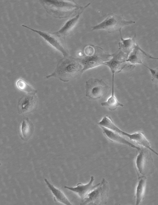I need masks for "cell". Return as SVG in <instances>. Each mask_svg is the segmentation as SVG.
Instances as JSON below:
<instances>
[{"label": "cell", "instance_id": "1", "mask_svg": "<svg viewBox=\"0 0 158 205\" xmlns=\"http://www.w3.org/2000/svg\"><path fill=\"white\" fill-rule=\"evenodd\" d=\"M83 69L80 59L65 57L59 61L54 72L46 77H54L67 82L81 73Z\"/></svg>", "mask_w": 158, "mask_h": 205}, {"label": "cell", "instance_id": "2", "mask_svg": "<svg viewBox=\"0 0 158 205\" xmlns=\"http://www.w3.org/2000/svg\"><path fill=\"white\" fill-rule=\"evenodd\" d=\"M42 3L47 11L55 18H61L70 16L83 7L75 2L58 0H42Z\"/></svg>", "mask_w": 158, "mask_h": 205}, {"label": "cell", "instance_id": "3", "mask_svg": "<svg viewBox=\"0 0 158 205\" xmlns=\"http://www.w3.org/2000/svg\"><path fill=\"white\" fill-rule=\"evenodd\" d=\"M134 23L132 21L125 20L120 15L110 14L103 21L92 28L93 30L104 29L109 33L119 31L121 34L123 27Z\"/></svg>", "mask_w": 158, "mask_h": 205}, {"label": "cell", "instance_id": "4", "mask_svg": "<svg viewBox=\"0 0 158 205\" xmlns=\"http://www.w3.org/2000/svg\"><path fill=\"white\" fill-rule=\"evenodd\" d=\"M109 190L107 182L103 178L101 183L93 190L82 201L81 205L101 204L106 201Z\"/></svg>", "mask_w": 158, "mask_h": 205}, {"label": "cell", "instance_id": "5", "mask_svg": "<svg viewBox=\"0 0 158 205\" xmlns=\"http://www.w3.org/2000/svg\"><path fill=\"white\" fill-rule=\"evenodd\" d=\"M85 95L91 100L102 97L108 92L109 86L102 79L91 78L86 82Z\"/></svg>", "mask_w": 158, "mask_h": 205}, {"label": "cell", "instance_id": "6", "mask_svg": "<svg viewBox=\"0 0 158 205\" xmlns=\"http://www.w3.org/2000/svg\"><path fill=\"white\" fill-rule=\"evenodd\" d=\"M135 159V164L138 172L143 176L148 175L153 169V160L151 153L146 148L139 150Z\"/></svg>", "mask_w": 158, "mask_h": 205}, {"label": "cell", "instance_id": "7", "mask_svg": "<svg viewBox=\"0 0 158 205\" xmlns=\"http://www.w3.org/2000/svg\"><path fill=\"white\" fill-rule=\"evenodd\" d=\"M96 50L92 56H87L80 59L83 66L84 71L99 65L104 64V61L109 59L111 55L105 53L100 47L95 46Z\"/></svg>", "mask_w": 158, "mask_h": 205}, {"label": "cell", "instance_id": "8", "mask_svg": "<svg viewBox=\"0 0 158 205\" xmlns=\"http://www.w3.org/2000/svg\"><path fill=\"white\" fill-rule=\"evenodd\" d=\"M22 26L38 33L51 46L62 53L64 57L68 56V53L63 38H61L62 37L58 36L54 33H46L36 30L24 25Z\"/></svg>", "mask_w": 158, "mask_h": 205}, {"label": "cell", "instance_id": "9", "mask_svg": "<svg viewBox=\"0 0 158 205\" xmlns=\"http://www.w3.org/2000/svg\"><path fill=\"white\" fill-rule=\"evenodd\" d=\"M34 94L24 95L20 99L18 104V109L19 112L27 113L35 108L37 103V99Z\"/></svg>", "mask_w": 158, "mask_h": 205}, {"label": "cell", "instance_id": "10", "mask_svg": "<svg viewBox=\"0 0 158 205\" xmlns=\"http://www.w3.org/2000/svg\"><path fill=\"white\" fill-rule=\"evenodd\" d=\"M94 180V177L92 176L90 180L88 183L84 185L81 183H78L76 187H70L65 186L64 188L68 189L77 194L83 201L95 187L98 184L93 185L92 184Z\"/></svg>", "mask_w": 158, "mask_h": 205}, {"label": "cell", "instance_id": "11", "mask_svg": "<svg viewBox=\"0 0 158 205\" xmlns=\"http://www.w3.org/2000/svg\"><path fill=\"white\" fill-rule=\"evenodd\" d=\"M90 4L89 3L80 9L74 16L68 20L60 30L54 33L62 37L68 35L76 25L82 12Z\"/></svg>", "mask_w": 158, "mask_h": 205}, {"label": "cell", "instance_id": "12", "mask_svg": "<svg viewBox=\"0 0 158 205\" xmlns=\"http://www.w3.org/2000/svg\"><path fill=\"white\" fill-rule=\"evenodd\" d=\"M103 130L106 136L110 140L119 143L126 144L139 150L140 148L127 140L123 136L117 133L102 126H100Z\"/></svg>", "mask_w": 158, "mask_h": 205}, {"label": "cell", "instance_id": "13", "mask_svg": "<svg viewBox=\"0 0 158 205\" xmlns=\"http://www.w3.org/2000/svg\"><path fill=\"white\" fill-rule=\"evenodd\" d=\"M48 187L54 196V199L65 205H71L72 204L68 200L64 194L59 189L51 184L47 179L44 180Z\"/></svg>", "mask_w": 158, "mask_h": 205}, {"label": "cell", "instance_id": "14", "mask_svg": "<svg viewBox=\"0 0 158 205\" xmlns=\"http://www.w3.org/2000/svg\"><path fill=\"white\" fill-rule=\"evenodd\" d=\"M33 130V127L32 123L28 118H24L22 121L20 128L22 139L24 140L28 139L32 135Z\"/></svg>", "mask_w": 158, "mask_h": 205}, {"label": "cell", "instance_id": "15", "mask_svg": "<svg viewBox=\"0 0 158 205\" xmlns=\"http://www.w3.org/2000/svg\"><path fill=\"white\" fill-rule=\"evenodd\" d=\"M139 181L136 190V205H139L143 198L145 190L146 178L143 176L139 178Z\"/></svg>", "mask_w": 158, "mask_h": 205}, {"label": "cell", "instance_id": "16", "mask_svg": "<svg viewBox=\"0 0 158 205\" xmlns=\"http://www.w3.org/2000/svg\"><path fill=\"white\" fill-rule=\"evenodd\" d=\"M112 75V86L111 96L106 102L101 103L102 106L106 107L109 110L111 111L115 110L118 106L123 107V104L120 103L118 101L114 96V73H113Z\"/></svg>", "mask_w": 158, "mask_h": 205}, {"label": "cell", "instance_id": "17", "mask_svg": "<svg viewBox=\"0 0 158 205\" xmlns=\"http://www.w3.org/2000/svg\"><path fill=\"white\" fill-rule=\"evenodd\" d=\"M17 85L18 88L28 94H35L37 91L34 89L23 80L20 79L18 81Z\"/></svg>", "mask_w": 158, "mask_h": 205}, {"label": "cell", "instance_id": "18", "mask_svg": "<svg viewBox=\"0 0 158 205\" xmlns=\"http://www.w3.org/2000/svg\"><path fill=\"white\" fill-rule=\"evenodd\" d=\"M149 70L152 76V80L158 83V68L156 69L151 68L145 66Z\"/></svg>", "mask_w": 158, "mask_h": 205}, {"label": "cell", "instance_id": "19", "mask_svg": "<svg viewBox=\"0 0 158 205\" xmlns=\"http://www.w3.org/2000/svg\"><path fill=\"white\" fill-rule=\"evenodd\" d=\"M148 57H149V58H151V59H158V58H155L152 57L151 56H149Z\"/></svg>", "mask_w": 158, "mask_h": 205}]
</instances>
